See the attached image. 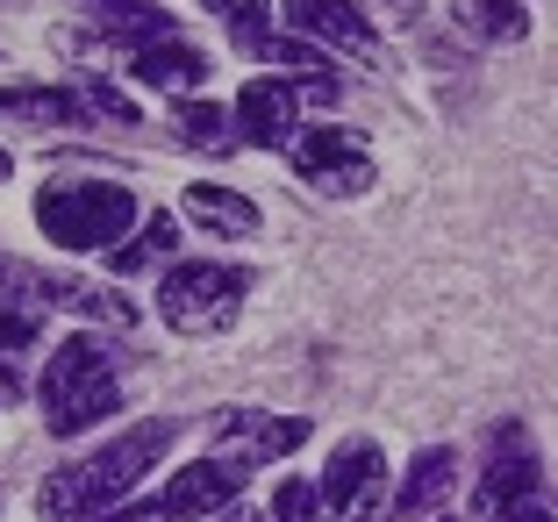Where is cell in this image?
Wrapping results in <instances>:
<instances>
[{"mask_svg": "<svg viewBox=\"0 0 558 522\" xmlns=\"http://www.w3.org/2000/svg\"><path fill=\"white\" fill-rule=\"evenodd\" d=\"M537 487V451H530L523 423H494L487 429V473H480V515H501V508L530 501Z\"/></svg>", "mask_w": 558, "mask_h": 522, "instance_id": "cell-8", "label": "cell"}, {"mask_svg": "<svg viewBox=\"0 0 558 522\" xmlns=\"http://www.w3.org/2000/svg\"><path fill=\"white\" fill-rule=\"evenodd\" d=\"M487 522H551L544 508H530V501H515V508H501V515H487Z\"/></svg>", "mask_w": 558, "mask_h": 522, "instance_id": "cell-25", "label": "cell"}, {"mask_svg": "<svg viewBox=\"0 0 558 522\" xmlns=\"http://www.w3.org/2000/svg\"><path fill=\"white\" fill-rule=\"evenodd\" d=\"M180 136L194 150H236V144H244V136H236V114L208 108V100H186V108H180Z\"/></svg>", "mask_w": 558, "mask_h": 522, "instance_id": "cell-21", "label": "cell"}, {"mask_svg": "<svg viewBox=\"0 0 558 522\" xmlns=\"http://www.w3.org/2000/svg\"><path fill=\"white\" fill-rule=\"evenodd\" d=\"M100 22V36H116V44H165V36H180V22H172V8H150V0H86Z\"/></svg>", "mask_w": 558, "mask_h": 522, "instance_id": "cell-14", "label": "cell"}, {"mask_svg": "<svg viewBox=\"0 0 558 522\" xmlns=\"http://www.w3.org/2000/svg\"><path fill=\"white\" fill-rule=\"evenodd\" d=\"M122 409V387H116V343L80 329L50 351L44 365V423L50 437H80V429L108 423Z\"/></svg>", "mask_w": 558, "mask_h": 522, "instance_id": "cell-2", "label": "cell"}, {"mask_svg": "<svg viewBox=\"0 0 558 522\" xmlns=\"http://www.w3.org/2000/svg\"><path fill=\"white\" fill-rule=\"evenodd\" d=\"M294 172L308 186H323V194H365V186H373V158H365V144L351 130H337V122L294 136Z\"/></svg>", "mask_w": 558, "mask_h": 522, "instance_id": "cell-6", "label": "cell"}, {"mask_svg": "<svg viewBox=\"0 0 558 522\" xmlns=\"http://www.w3.org/2000/svg\"><path fill=\"white\" fill-rule=\"evenodd\" d=\"M258 50H265V65H279V72H294V80H301V100H315V108H337V100H344V86H337V72H329L323 50L279 44V36H265Z\"/></svg>", "mask_w": 558, "mask_h": 522, "instance_id": "cell-17", "label": "cell"}, {"mask_svg": "<svg viewBox=\"0 0 558 522\" xmlns=\"http://www.w3.org/2000/svg\"><path fill=\"white\" fill-rule=\"evenodd\" d=\"M172 437H180V423H172V415H150V423H130L122 437H108L100 451H86L80 465H58V473L36 487L44 522H86V515H100L108 501H122V494H130L136 479L172 451Z\"/></svg>", "mask_w": 558, "mask_h": 522, "instance_id": "cell-1", "label": "cell"}, {"mask_svg": "<svg viewBox=\"0 0 558 522\" xmlns=\"http://www.w3.org/2000/svg\"><path fill=\"white\" fill-rule=\"evenodd\" d=\"M208 72H215L208 50L186 44V36H165V44H150V50L130 58V80L150 86V94H194V86H208Z\"/></svg>", "mask_w": 558, "mask_h": 522, "instance_id": "cell-12", "label": "cell"}, {"mask_svg": "<svg viewBox=\"0 0 558 522\" xmlns=\"http://www.w3.org/2000/svg\"><path fill=\"white\" fill-rule=\"evenodd\" d=\"M451 465H459V458L444 451V444L415 451L409 479H401V494H395V522H415V515H429L437 501H451Z\"/></svg>", "mask_w": 558, "mask_h": 522, "instance_id": "cell-16", "label": "cell"}, {"mask_svg": "<svg viewBox=\"0 0 558 522\" xmlns=\"http://www.w3.org/2000/svg\"><path fill=\"white\" fill-rule=\"evenodd\" d=\"M208 15L222 22L244 50H258L265 44V22H272V0H208Z\"/></svg>", "mask_w": 558, "mask_h": 522, "instance_id": "cell-22", "label": "cell"}, {"mask_svg": "<svg viewBox=\"0 0 558 522\" xmlns=\"http://www.w3.org/2000/svg\"><path fill=\"white\" fill-rule=\"evenodd\" d=\"M0 114H29V122H100L86 94H58V86H0Z\"/></svg>", "mask_w": 558, "mask_h": 522, "instance_id": "cell-19", "label": "cell"}, {"mask_svg": "<svg viewBox=\"0 0 558 522\" xmlns=\"http://www.w3.org/2000/svg\"><path fill=\"white\" fill-rule=\"evenodd\" d=\"M244 479H251V465H236V458H201V465H180L144 508L158 522H201V515H222L244 494Z\"/></svg>", "mask_w": 558, "mask_h": 522, "instance_id": "cell-5", "label": "cell"}, {"mask_svg": "<svg viewBox=\"0 0 558 522\" xmlns=\"http://www.w3.org/2000/svg\"><path fill=\"white\" fill-rule=\"evenodd\" d=\"M29 343H36V315H22V308H0V393H15L8 365H15V351H29Z\"/></svg>", "mask_w": 558, "mask_h": 522, "instance_id": "cell-23", "label": "cell"}, {"mask_svg": "<svg viewBox=\"0 0 558 522\" xmlns=\"http://www.w3.org/2000/svg\"><path fill=\"white\" fill-rule=\"evenodd\" d=\"M272 522H323V494L308 479H279L272 494Z\"/></svg>", "mask_w": 558, "mask_h": 522, "instance_id": "cell-24", "label": "cell"}, {"mask_svg": "<svg viewBox=\"0 0 558 522\" xmlns=\"http://www.w3.org/2000/svg\"><path fill=\"white\" fill-rule=\"evenodd\" d=\"M136 194L122 180H50L36 194V229L58 251H108L116 236H130Z\"/></svg>", "mask_w": 558, "mask_h": 522, "instance_id": "cell-3", "label": "cell"}, {"mask_svg": "<svg viewBox=\"0 0 558 522\" xmlns=\"http://www.w3.org/2000/svg\"><path fill=\"white\" fill-rule=\"evenodd\" d=\"M451 15H459L473 36H487V44H523L530 36V15L515 8V0H451Z\"/></svg>", "mask_w": 558, "mask_h": 522, "instance_id": "cell-20", "label": "cell"}, {"mask_svg": "<svg viewBox=\"0 0 558 522\" xmlns=\"http://www.w3.org/2000/svg\"><path fill=\"white\" fill-rule=\"evenodd\" d=\"M208 429L222 444V458H236V465H258V458H279V451H301L308 444L301 415H258V409H222Z\"/></svg>", "mask_w": 558, "mask_h": 522, "instance_id": "cell-10", "label": "cell"}, {"mask_svg": "<svg viewBox=\"0 0 558 522\" xmlns=\"http://www.w3.org/2000/svg\"><path fill=\"white\" fill-rule=\"evenodd\" d=\"M172 251H180V222H172V215L158 208V215H144V222H136L130 244L108 251V272H122V279H130V272H150V265L172 258Z\"/></svg>", "mask_w": 558, "mask_h": 522, "instance_id": "cell-18", "label": "cell"}, {"mask_svg": "<svg viewBox=\"0 0 558 522\" xmlns=\"http://www.w3.org/2000/svg\"><path fill=\"white\" fill-rule=\"evenodd\" d=\"M279 8H287V22H294L301 36L337 44L344 58H359V65H379V36H373V22H365L351 0H279Z\"/></svg>", "mask_w": 558, "mask_h": 522, "instance_id": "cell-11", "label": "cell"}, {"mask_svg": "<svg viewBox=\"0 0 558 522\" xmlns=\"http://www.w3.org/2000/svg\"><path fill=\"white\" fill-rule=\"evenodd\" d=\"M236 136H244V144H258V150H294V114H301V94L287 80H272V72H265V80H244V94H236Z\"/></svg>", "mask_w": 558, "mask_h": 522, "instance_id": "cell-9", "label": "cell"}, {"mask_svg": "<svg viewBox=\"0 0 558 522\" xmlns=\"http://www.w3.org/2000/svg\"><path fill=\"white\" fill-rule=\"evenodd\" d=\"M251 294V272L244 265H215V258H194V265H172L158 279V315L180 337H215V329H230L236 308Z\"/></svg>", "mask_w": 558, "mask_h": 522, "instance_id": "cell-4", "label": "cell"}, {"mask_svg": "<svg viewBox=\"0 0 558 522\" xmlns=\"http://www.w3.org/2000/svg\"><path fill=\"white\" fill-rule=\"evenodd\" d=\"M8 172H15V158H8V150H0V180H8Z\"/></svg>", "mask_w": 558, "mask_h": 522, "instance_id": "cell-26", "label": "cell"}, {"mask_svg": "<svg viewBox=\"0 0 558 522\" xmlns=\"http://www.w3.org/2000/svg\"><path fill=\"white\" fill-rule=\"evenodd\" d=\"M186 222L215 229V236H258V201L230 194V186H215V180H194L186 186Z\"/></svg>", "mask_w": 558, "mask_h": 522, "instance_id": "cell-15", "label": "cell"}, {"mask_svg": "<svg viewBox=\"0 0 558 522\" xmlns=\"http://www.w3.org/2000/svg\"><path fill=\"white\" fill-rule=\"evenodd\" d=\"M0 287H22L36 308H72V315L108 323V329H130L136 323V308L122 294H100V287H80V279H58V272H36V265H15V258H0Z\"/></svg>", "mask_w": 558, "mask_h": 522, "instance_id": "cell-7", "label": "cell"}, {"mask_svg": "<svg viewBox=\"0 0 558 522\" xmlns=\"http://www.w3.org/2000/svg\"><path fill=\"white\" fill-rule=\"evenodd\" d=\"M379 487V444L373 437H351V444H337V458L323 465V508H337V515H359V501Z\"/></svg>", "mask_w": 558, "mask_h": 522, "instance_id": "cell-13", "label": "cell"}]
</instances>
